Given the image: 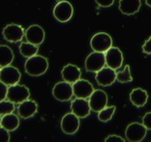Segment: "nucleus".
Wrapping results in <instances>:
<instances>
[{"instance_id": "obj_13", "label": "nucleus", "mask_w": 151, "mask_h": 142, "mask_svg": "<svg viewBox=\"0 0 151 142\" xmlns=\"http://www.w3.org/2000/svg\"><path fill=\"white\" fill-rule=\"evenodd\" d=\"M76 98L88 99L94 91L93 85L86 79H79L72 85Z\"/></svg>"}, {"instance_id": "obj_21", "label": "nucleus", "mask_w": 151, "mask_h": 142, "mask_svg": "<svg viewBox=\"0 0 151 142\" xmlns=\"http://www.w3.org/2000/svg\"><path fill=\"white\" fill-rule=\"evenodd\" d=\"M20 125V119L17 116V115H14L13 113L7 114L2 116L1 121V126L6 129L9 131H15Z\"/></svg>"}, {"instance_id": "obj_33", "label": "nucleus", "mask_w": 151, "mask_h": 142, "mask_svg": "<svg viewBox=\"0 0 151 142\" xmlns=\"http://www.w3.org/2000/svg\"><path fill=\"white\" fill-rule=\"evenodd\" d=\"M146 5L149 7H151V0H146Z\"/></svg>"}, {"instance_id": "obj_34", "label": "nucleus", "mask_w": 151, "mask_h": 142, "mask_svg": "<svg viewBox=\"0 0 151 142\" xmlns=\"http://www.w3.org/2000/svg\"><path fill=\"white\" fill-rule=\"evenodd\" d=\"M1 121H2V117L0 115V126H1Z\"/></svg>"}, {"instance_id": "obj_8", "label": "nucleus", "mask_w": 151, "mask_h": 142, "mask_svg": "<svg viewBox=\"0 0 151 142\" xmlns=\"http://www.w3.org/2000/svg\"><path fill=\"white\" fill-rule=\"evenodd\" d=\"M52 96L59 101H68L74 95L72 84L66 81L57 83L52 88Z\"/></svg>"}, {"instance_id": "obj_15", "label": "nucleus", "mask_w": 151, "mask_h": 142, "mask_svg": "<svg viewBox=\"0 0 151 142\" xmlns=\"http://www.w3.org/2000/svg\"><path fill=\"white\" fill-rule=\"evenodd\" d=\"M105 57H106V65H108V67L115 70L121 67L124 61V56L119 48L110 47L105 52Z\"/></svg>"}, {"instance_id": "obj_27", "label": "nucleus", "mask_w": 151, "mask_h": 142, "mask_svg": "<svg viewBox=\"0 0 151 142\" xmlns=\"http://www.w3.org/2000/svg\"><path fill=\"white\" fill-rule=\"evenodd\" d=\"M10 141V134L9 131L0 126V142H8Z\"/></svg>"}, {"instance_id": "obj_18", "label": "nucleus", "mask_w": 151, "mask_h": 142, "mask_svg": "<svg viewBox=\"0 0 151 142\" xmlns=\"http://www.w3.org/2000/svg\"><path fill=\"white\" fill-rule=\"evenodd\" d=\"M37 108L38 107L36 101L28 99L19 104L17 108L18 115L23 119L30 118L37 112Z\"/></svg>"}, {"instance_id": "obj_12", "label": "nucleus", "mask_w": 151, "mask_h": 142, "mask_svg": "<svg viewBox=\"0 0 151 142\" xmlns=\"http://www.w3.org/2000/svg\"><path fill=\"white\" fill-rule=\"evenodd\" d=\"M95 79L99 85L107 87L113 85L114 82L116 80V72L115 69L109 67H103L100 71L96 72Z\"/></svg>"}, {"instance_id": "obj_4", "label": "nucleus", "mask_w": 151, "mask_h": 142, "mask_svg": "<svg viewBox=\"0 0 151 142\" xmlns=\"http://www.w3.org/2000/svg\"><path fill=\"white\" fill-rule=\"evenodd\" d=\"M30 96V93L28 87L21 85H14L8 87L7 100L14 102V104H20L22 101L28 100Z\"/></svg>"}, {"instance_id": "obj_31", "label": "nucleus", "mask_w": 151, "mask_h": 142, "mask_svg": "<svg viewBox=\"0 0 151 142\" xmlns=\"http://www.w3.org/2000/svg\"><path fill=\"white\" fill-rule=\"evenodd\" d=\"M95 2L101 7H109L115 3V0H95Z\"/></svg>"}, {"instance_id": "obj_17", "label": "nucleus", "mask_w": 151, "mask_h": 142, "mask_svg": "<svg viewBox=\"0 0 151 142\" xmlns=\"http://www.w3.org/2000/svg\"><path fill=\"white\" fill-rule=\"evenodd\" d=\"M61 77L64 81L73 85L81 78V70L78 66L68 64L61 70Z\"/></svg>"}, {"instance_id": "obj_26", "label": "nucleus", "mask_w": 151, "mask_h": 142, "mask_svg": "<svg viewBox=\"0 0 151 142\" xmlns=\"http://www.w3.org/2000/svg\"><path fill=\"white\" fill-rule=\"evenodd\" d=\"M14 103L10 100H1L0 101V115H5L11 114L14 111Z\"/></svg>"}, {"instance_id": "obj_2", "label": "nucleus", "mask_w": 151, "mask_h": 142, "mask_svg": "<svg viewBox=\"0 0 151 142\" xmlns=\"http://www.w3.org/2000/svg\"><path fill=\"white\" fill-rule=\"evenodd\" d=\"M52 14L54 18L58 22L61 23H65L72 18L74 14V8L68 1H67V0H61V1L58 2L55 5Z\"/></svg>"}, {"instance_id": "obj_11", "label": "nucleus", "mask_w": 151, "mask_h": 142, "mask_svg": "<svg viewBox=\"0 0 151 142\" xmlns=\"http://www.w3.org/2000/svg\"><path fill=\"white\" fill-rule=\"evenodd\" d=\"M89 105L91 110L93 112H100L108 104V95L102 90H94L92 95L89 97Z\"/></svg>"}, {"instance_id": "obj_3", "label": "nucleus", "mask_w": 151, "mask_h": 142, "mask_svg": "<svg viewBox=\"0 0 151 142\" xmlns=\"http://www.w3.org/2000/svg\"><path fill=\"white\" fill-rule=\"evenodd\" d=\"M106 65V57L104 52H93L90 53L85 61V67L88 72H98Z\"/></svg>"}, {"instance_id": "obj_7", "label": "nucleus", "mask_w": 151, "mask_h": 142, "mask_svg": "<svg viewBox=\"0 0 151 142\" xmlns=\"http://www.w3.org/2000/svg\"><path fill=\"white\" fill-rule=\"evenodd\" d=\"M147 129L139 123H130L125 130V137L128 141L131 142H140L144 139L147 135Z\"/></svg>"}, {"instance_id": "obj_20", "label": "nucleus", "mask_w": 151, "mask_h": 142, "mask_svg": "<svg viewBox=\"0 0 151 142\" xmlns=\"http://www.w3.org/2000/svg\"><path fill=\"white\" fill-rule=\"evenodd\" d=\"M148 100V94L147 91L141 88H135L130 93V100L132 104L137 108H142L146 105Z\"/></svg>"}, {"instance_id": "obj_35", "label": "nucleus", "mask_w": 151, "mask_h": 142, "mask_svg": "<svg viewBox=\"0 0 151 142\" xmlns=\"http://www.w3.org/2000/svg\"><path fill=\"white\" fill-rule=\"evenodd\" d=\"M0 70H1V67H0Z\"/></svg>"}, {"instance_id": "obj_1", "label": "nucleus", "mask_w": 151, "mask_h": 142, "mask_svg": "<svg viewBox=\"0 0 151 142\" xmlns=\"http://www.w3.org/2000/svg\"><path fill=\"white\" fill-rule=\"evenodd\" d=\"M49 67V63L46 58L41 55H34L25 62V72L31 77H39L44 75Z\"/></svg>"}, {"instance_id": "obj_30", "label": "nucleus", "mask_w": 151, "mask_h": 142, "mask_svg": "<svg viewBox=\"0 0 151 142\" xmlns=\"http://www.w3.org/2000/svg\"><path fill=\"white\" fill-rule=\"evenodd\" d=\"M106 142H124L125 139L118 135H109L105 138Z\"/></svg>"}, {"instance_id": "obj_22", "label": "nucleus", "mask_w": 151, "mask_h": 142, "mask_svg": "<svg viewBox=\"0 0 151 142\" xmlns=\"http://www.w3.org/2000/svg\"><path fill=\"white\" fill-rule=\"evenodd\" d=\"M14 58L13 50L5 44L0 45V67H3L11 65Z\"/></svg>"}, {"instance_id": "obj_14", "label": "nucleus", "mask_w": 151, "mask_h": 142, "mask_svg": "<svg viewBox=\"0 0 151 142\" xmlns=\"http://www.w3.org/2000/svg\"><path fill=\"white\" fill-rule=\"evenodd\" d=\"M25 37L27 42L36 45H40L45 37V32L44 29L39 25H31L25 30Z\"/></svg>"}, {"instance_id": "obj_16", "label": "nucleus", "mask_w": 151, "mask_h": 142, "mask_svg": "<svg viewBox=\"0 0 151 142\" xmlns=\"http://www.w3.org/2000/svg\"><path fill=\"white\" fill-rule=\"evenodd\" d=\"M70 108L71 111L79 118H86L90 115L91 112L89 101L83 98H76L71 102Z\"/></svg>"}, {"instance_id": "obj_28", "label": "nucleus", "mask_w": 151, "mask_h": 142, "mask_svg": "<svg viewBox=\"0 0 151 142\" xmlns=\"http://www.w3.org/2000/svg\"><path fill=\"white\" fill-rule=\"evenodd\" d=\"M7 91H8V86L3 82L0 81V101L6 99Z\"/></svg>"}, {"instance_id": "obj_29", "label": "nucleus", "mask_w": 151, "mask_h": 142, "mask_svg": "<svg viewBox=\"0 0 151 142\" xmlns=\"http://www.w3.org/2000/svg\"><path fill=\"white\" fill-rule=\"evenodd\" d=\"M142 123L147 129L151 131V112H147L142 117Z\"/></svg>"}, {"instance_id": "obj_6", "label": "nucleus", "mask_w": 151, "mask_h": 142, "mask_svg": "<svg viewBox=\"0 0 151 142\" xmlns=\"http://www.w3.org/2000/svg\"><path fill=\"white\" fill-rule=\"evenodd\" d=\"M21 77L22 75L19 69L11 65L3 67L0 70V81L6 84L7 86L18 84Z\"/></svg>"}, {"instance_id": "obj_10", "label": "nucleus", "mask_w": 151, "mask_h": 142, "mask_svg": "<svg viewBox=\"0 0 151 142\" xmlns=\"http://www.w3.org/2000/svg\"><path fill=\"white\" fill-rule=\"evenodd\" d=\"M2 34L6 41L10 43H17L22 40L23 37L25 36V31L21 25L12 23L4 28Z\"/></svg>"}, {"instance_id": "obj_32", "label": "nucleus", "mask_w": 151, "mask_h": 142, "mask_svg": "<svg viewBox=\"0 0 151 142\" xmlns=\"http://www.w3.org/2000/svg\"><path fill=\"white\" fill-rule=\"evenodd\" d=\"M142 51L143 52L147 54H151V37L145 41V43L142 45Z\"/></svg>"}, {"instance_id": "obj_24", "label": "nucleus", "mask_w": 151, "mask_h": 142, "mask_svg": "<svg viewBox=\"0 0 151 142\" xmlns=\"http://www.w3.org/2000/svg\"><path fill=\"white\" fill-rule=\"evenodd\" d=\"M116 111L115 106L106 107L100 112H98V119L102 123H107L113 117V115Z\"/></svg>"}, {"instance_id": "obj_5", "label": "nucleus", "mask_w": 151, "mask_h": 142, "mask_svg": "<svg viewBox=\"0 0 151 142\" xmlns=\"http://www.w3.org/2000/svg\"><path fill=\"white\" fill-rule=\"evenodd\" d=\"M112 38L108 33L99 32L92 37L90 44L93 51L105 53L110 47H112Z\"/></svg>"}, {"instance_id": "obj_25", "label": "nucleus", "mask_w": 151, "mask_h": 142, "mask_svg": "<svg viewBox=\"0 0 151 142\" xmlns=\"http://www.w3.org/2000/svg\"><path fill=\"white\" fill-rule=\"evenodd\" d=\"M116 80L122 84L130 83L132 81V77L131 74V69H130L129 65H126L124 67V70L119 71V72L116 73Z\"/></svg>"}, {"instance_id": "obj_9", "label": "nucleus", "mask_w": 151, "mask_h": 142, "mask_svg": "<svg viewBox=\"0 0 151 142\" xmlns=\"http://www.w3.org/2000/svg\"><path fill=\"white\" fill-rule=\"evenodd\" d=\"M79 117L76 115L73 112L66 114L62 118L60 122V128L62 131L65 134L72 135L76 133L80 126V121Z\"/></svg>"}, {"instance_id": "obj_23", "label": "nucleus", "mask_w": 151, "mask_h": 142, "mask_svg": "<svg viewBox=\"0 0 151 142\" xmlns=\"http://www.w3.org/2000/svg\"><path fill=\"white\" fill-rule=\"evenodd\" d=\"M20 52L25 58H30L36 55L38 52V45L33 44L29 42H22L19 47Z\"/></svg>"}, {"instance_id": "obj_19", "label": "nucleus", "mask_w": 151, "mask_h": 142, "mask_svg": "<svg viewBox=\"0 0 151 142\" xmlns=\"http://www.w3.org/2000/svg\"><path fill=\"white\" fill-rule=\"evenodd\" d=\"M141 6V0H120L118 8L124 15H133Z\"/></svg>"}]
</instances>
